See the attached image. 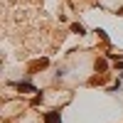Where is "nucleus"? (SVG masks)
Instances as JSON below:
<instances>
[{"instance_id": "nucleus-1", "label": "nucleus", "mask_w": 123, "mask_h": 123, "mask_svg": "<svg viewBox=\"0 0 123 123\" xmlns=\"http://www.w3.org/2000/svg\"><path fill=\"white\" fill-rule=\"evenodd\" d=\"M44 123H62V116L57 111H49V113H44Z\"/></svg>"}, {"instance_id": "nucleus-2", "label": "nucleus", "mask_w": 123, "mask_h": 123, "mask_svg": "<svg viewBox=\"0 0 123 123\" xmlns=\"http://www.w3.org/2000/svg\"><path fill=\"white\" fill-rule=\"evenodd\" d=\"M94 67H96V71H106V69H108V62H106V59H96Z\"/></svg>"}, {"instance_id": "nucleus-3", "label": "nucleus", "mask_w": 123, "mask_h": 123, "mask_svg": "<svg viewBox=\"0 0 123 123\" xmlns=\"http://www.w3.org/2000/svg\"><path fill=\"white\" fill-rule=\"evenodd\" d=\"M17 91H30V94H35V86H30V84H15Z\"/></svg>"}, {"instance_id": "nucleus-4", "label": "nucleus", "mask_w": 123, "mask_h": 123, "mask_svg": "<svg viewBox=\"0 0 123 123\" xmlns=\"http://www.w3.org/2000/svg\"><path fill=\"white\" fill-rule=\"evenodd\" d=\"M71 32H76V35H84V27H81V25L76 22V25H71Z\"/></svg>"}]
</instances>
